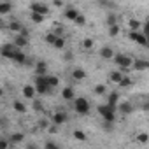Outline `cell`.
I'll use <instances>...</instances> for the list:
<instances>
[{"label":"cell","mask_w":149,"mask_h":149,"mask_svg":"<svg viewBox=\"0 0 149 149\" xmlns=\"http://www.w3.org/2000/svg\"><path fill=\"white\" fill-rule=\"evenodd\" d=\"M72 135H74V139H77V140H81V142L86 140V135H84V132H81V130H76Z\"/></svg>","instance_id":"obj_25"},{"label":"cell","mask_w":149,"mask_h":149,"mask_svg":"<svg viewBox=\"0 0 149 149\" xmlns=\"http://www.w3.org/2000/svg\"><path fill=\"white\" fill-rule=\"evenodd\" d=\"M46 70H47V67H46L44 61H39L35 65V74H37V76H46Z\"/></svg>","instance_id":"obj_19"},{"label":"cell","mask_w":149,"mask_h":149,"mask_svg":"<svg viewBox=\"0 0 149 149\" xmlns=\"http://www.w3.org/2000/svg\"><path fill=\"white\" fill-rule=\"evenodd\" d=\"M0 149H7V140H0Z\"/></svg>","instance_id":"obj_41"},{"label":"cell","mask_w":149,"mask_h":149,"mask_svg":"<svg viewBox=\"0 0 149 149\" xmlns=\"http://www.w3.org/2000/svg\"><path fill=\"white\" fill-rule=\"evenodd\" d=\"M107 25H109V26H111V25H116V16L109 14V18H107Z\"/></svg>","instance_id":"obj_36"},{"label":"cell","mask_w":149,"mask_h":149,"mask_svg":"<svg viewBox=\"0 0 149 149\" xmlns=\"http://www.w3.org/2000/svg\"><path fill=\"white\" fill-rule=\"evenodd\" d=\"M74 23H76V25H77V26H84V23H86V18H84V16H81V14H79V16H77V18H76V21H74Z\"/></svg>","instance_id":"obj_31"},{"label":"cell","mask_w":149,"mask_h":149,"mask_svg":"<svg viewBox=\"0 0 149 149\" xmlns=\"http://www.w3.org/2000/svg\"><path fill=\"white\" fill-rule=\"evenodd\" d=\"M13 107H14V111H16V112H19V114H23V112H26V105H25L23 102H19V100H14V104H13Z\"/></svg>","instance_id":"obj_20"},{"label":"cell","mask_w":149,"mask_h":149,"mask_svg":"<svg viewBox=\"0 0 149 149\" xmlns=\"http://www.w3.org/2000/svg\"><path fill=\"white\" fill-rule=\"evenodd\" d=\"M14 44H16L18 47H21V49H23V47H26V46H28V37H25V35H21V33H19V35H16V37H14Z\"/></svg>","instance_id":"obj_12"},{"label":"cell","mask_w":149,"mask_h":149,"mask_svg":"<svg viewBox=\"0 0 149 149\" xmlns=\"http://www.w3.org/2000/svg\"><path fill=\"white\" fill-rule=\"evenodd\" d=\"M147 47H149V35H147Z\"/></svg>","instance_id":"obj_49"},{"label":"cell","mask_w":149,"mask_h":149,"mask_svg":"<svg viewBox=\"0 0 149 149\" xmlns=\"http://www.w3.org/2000/svg\"><path fill=\"white\" fill-rule=\"evenodd\" d=\"M100 56H102L104 60H112V58H114V51H112V47L104 46V47L100 49Z\"/></svg>","instance_id":"obj_10"},{"label":"cell","mask_w":149,"mask_h":149,"mask_svg":"<svg viewBox=\"0 0 149 149\" xmlns=\"http://www.w3.org/2000/svg\"><path fill=\"white\" fill-rule=\"evenodd\" d=\"M53 4H54L56 7H61V6H63V2H61V0H54V2H53Z\"/></svg>","instance_id":"obj_44"},{"label":"cell","mask_w":149,"mask_h":149,"mask_svg":"<svg viewBox=\"0 0 149 149\" xmlns=\"http://www.w3.org/2000/svg\"><path fill=\"white\" fill-rule=\"evenodd\" d=\"M11 140H13V144H18V142H21V140H23V133H14V135L11 137Z\"/></svg>","instance_id":"obj_32"},{"label":"cell","mask_w":149,"mask_h":149,"mask_svg":"<svg viewBox=\"0 0 149 149\" xmlns=\"http://www.w3.org/2000/svg\"><path fill=\"white\" fill-rule=\"evenodd\" d=\"M26 60H28V58H26V54H25L21 49H18V51H16V54H14V58H13V61H14V63H18V65H25V63H26Z\"/></svg>","instance_id":"obj_7"},{"label":"cell","mask_w":149,"mask_h":149,"mask_svg":"<svg viewBox=\"0 0 149 149\" xmlns=\"http://www.w3.org/2000/svg\"><path fill=\"white\" fill-rule=\"evenodd\" d=\"M33 109H35V111H42V104H40L39 100H35V102H33Z\"/></svg>","instance_id":"obj_38"},{"label":"cell","mask_w":149,"mask_h":149,"mask_svg":"<svg viewBox=\"0 0 149 149\" xmlns=\"http://www.w3.org/2000/svg\"><path fill=\"white\" fill-rule=\"evenodd\" d=\"M44 147H46V149H58V144H54V142H46Z\"/></svg>","instance_id":"obj_37"},{"label":"cell","mask_w":149,"mask_h":149,"mask_svg":"<svg viewBox=\"0 0 149 149\" xmlns=\"http://www.w3.org/2000/svg\"><path fill=\"white\" fill-rule=\"evenodd\" d=\"M118 33H119L118 23H116V25H111V26H109V35H111V37H118Z\"/></svg>","instance_id":"obj_23"},{"label":"cell","mask_w":149,"mask_h":149,"mask_svg":"<svg viewBox=\"0 0 149 149\" xmlns=\"http://www.w3.org/2000/svg\"><path fill=\"white\" fill-rule=\"evenodd\" d=\"M30 11L32 13H39V14H47L49 13V7L46 6V4H39V2H33L32 6H30Z\"/></svg>","instance_id":"obj_6"},{"label":"cell","mask_w":149,"mask_h":149,"mask_svg":"<svg viewBox=\"0 0 149 149\" xmlns=\"http://www.w3.org/2000/svg\"><path fill=\"white\" fill-rule=\"evenodd\" d=\"M54 132H58V125L56 123H53V126H49V133H54Z\"/></svg>","instance_id":"obj_40"},{"label":"cell","mask_w":149,"mask_h":149,"mask_svg":"<svg viewBox=\"0 0 149 149\" xmlns=\"http://www.w3.org/2000/svg\"><path fill=\"white\" fill-rule=\"evenodd\" d=\"M18 49H21V47H18L14 42H13V44H4V46H2V56H4V58H9V60H13Z\"/></svg>","instance_id":"obj_5"},{"label":"cell","mask_w":149,"mask_h":149,"mask_svg":"<svg viewBox=\"0 0 149 149\" xmlns=\"http://www.w3.org/2000/svg\"><path fill=\"white\" fill-rule=\"evenodd\" d=\"M144 33L149 35V23H144Z\"/></svg>","instance_id":"obj_42"},{"label":"cell","mask_w":149,"mask_h":149,"mask_svg":"<svg viewBox=\"0 0 149 149\" xmlns=\"http://www.w3.org/2000/svg\"><path fill=\"white\" fill-rule=\"evenodd\" d=\"M19 33H21V35H25V37H28V30H26V28H25V26H23V28H21V32H19Z\"/></svg>","instance_id":"obj_43"},{"label":"cell","mask_w":149,"mask_h":149,"mask_svg":"<svg viewBox=\"0 0 149 149\" xmlns=\"http://www.w3.org/2000/svg\"><path fill=\"white\" fill-rule=\"evenodd\" d=\"M130 84H132V79H130V77H126V76H125V77L121 79V83H119V86H121V88H125V86H130Z\"/></svg>","instance_id":"obj_33"},{"label":"cell","mask_w":149,"mask_h":149,"mask_svg":"<svg viewBox=\"0 0 149 149\" xmlns=\"http://www.w3.org/2000/svg\"><path fill=\"white\" fill-rule=\"evenodd\" d=\"M65 121H67V114H65V112H54V116H53V123L61 125V123H65Z\"/></svg>","instance_id":"obj_16"},{"label":"cell","mask_w":149,"mask_h":149,"mask_svg":"<svg viewBox=\"0 0 149 149\" xmlns=\"http://www.w3.org/2000/svg\"><path fill=\"white\" fill-rule=\"evenodd\" d=\"M65 60H67V61L72 60V53H65Z\"/></svg>","instance_id":"obj_45"},{"label":"cell","mask_w":149,"mask_h":149,"mask_svg":"<svg viewBox=\"0 0 149 149\" xmlns=\"http://www.w3.org/2000/svg\"><path fill=\"white\" fill-rule=\"evenodd\" d=\"M98 112L102 114V118H104L105 121H114V119H116V116H114V109H112L109 104H105V105H98Z\"/></svg>","instance_id":"obj_4"},{"label":"cell","mask_w":149,"mask_h":149,"mask_svg":"<svg viewBox=\"0 0 149 149\" xmlns=\"http://www.w3.org/2000/svg\"><path fill=\"white\" fill-rule=\"evenodd\" d=\"M72 79H76V81L86 79V72H84L83 68H74V70H72Z\"/></svg>","instance_id":"obj_13"},{"label":"cell","mask_w":149,"mask_h":149,"mask_svg":"<svg viewBox=\"0 0 149 149\" xmlns=\"http://www.w3.org/2000/svg\"><path fill=\"white\" fill-rule=\"evenodd\" d=\"M39 125H40V128H46V126H47V123H46V121H44V119H42V121H40V123H39Z\"/></svg>","instance_id":"obj_46"},{"label":"cell","mask_w":149,"mask_h":149,"mask_svg":"<svg viewBox=\"0 0 149 149\" xmlns=\"http://www.w3.org/2000/svg\"><path fill=\"white\" fill-rule=\"evenodd\" d=\"M146 23H149V16H147V18H146Z\"/></svg>","instance_id":"obj_48"},{"label":"cell","mask_w":149,"mask_h":149,"mask_svg":"<svg viewBox=\"0 0 149 149\" xmlns=\"http://www.w3.org/2000/svg\"><path fill=\"white\" fill-rule=\"evenodd\" d=\"M118 97H119V95H118L116 91H112V93L109 95V102H107V104H109V105H111L114 111L118 109Z\"/></svg>","instance_id":"obj_18"},{"label":"cell","mask_w":149,"mask_h":149,"mask_svg":"<svg viewBox=\"0 0 149 149\" xmlns=\"http://www.w3.org/2000/svg\"><path fill=\"white\" fill-rule=\"evenodd\" d=\"M128 37H130L133 42L140 44V46H147V35H146L144 32H140V30H132V32L128 33Z\"/></svg>","instance_id":"obj_3"},{"label":"cell","mask_w":149,"mask_h":149,"mask_svg":"<svg viewBox=\"0 0 149 149\" xmlns=\"http://www.w3.org/2000/svg\"><path fill=\"white\" fill-rule=\"evenodd\" d=\"M123 77H125V74H123L121 70H112V72L109 74V79H111L112 83H116V84H119Z\"/></svg>","instance_id":"obj_9"},{"label":"cell","mask_w":149,"mask_h":149,"mask_svg":"<svg viewBox=\"0 0 149 149\" xmlns=\"http://www.w3.org/2000/svg\"><path fill=\"white\" fill-rule=\"evenodd\" d=\"M118 109H119L123 114H130V112L133 111V107H132V104H130V102H121V104L118 105Z\"/></svg>","instance_id":"obj_15"},{"label":"cell","mask_w":149,"mask_h":149,"mask_svg":"<svg viewBox=\"0 0 149 149\" xmlns=\"http://www.w3.org/2000/svg\"><path fill=\"white\" fill-rule=\"evenodd\" d=\"M77 16H79V11H77L76 7H67V11H65V18H67V19L76 21Z\"/></svg>","instance_id":"obj_11"},{"label":"cell","mask_w":149,"mask_h":149,"mask_svg":"<svg viewBox=\"0 0 149 149\" xmlns=\"http://www.w3.org/2000/svg\"><path fill=\"white\" fill-rule=\"evenodd\" d=\"M9 28H11L13 32H18V33H19V32H21V28H23V25H21L18 19H13V21L9 23Z\"/></svg>","instance_id":"obj_21"},{"label":"cell","mask_w":149,"mask_h":149,"mask_svg":"<svg viewBox=\"0 0 149 149\" xmlns=\"http://www.w3.org/2000/svg\"><path fill=\"white\" fill-rule=\"evenodd\" d=\"M128 26H130L132 30H140V21H139V19H130V21H128Z\"/></svg>","instance_id":"obj_27"},{"label":"cell","mask_w":149,"mask_h":149,"mask_svg":"<svg viewBox=\"0 0 149 149\" xmlns=\"http://www.w3.org/2000/svg\"><path fill=\"white\" fill-rule=\"evenodd\" d=\"M56 39H58L56 33H47V35H46V42H47V44H54Z\"/></svg>","instance_id":"obj_29"},{"label":"cell","mask_w":149,"mask_h":149,"mask_svg":"<svg viewBox=\"0 0 149 149\" xmlns=\"http://www.w3.org/2000/svg\"><path fill=\"white\" fill-rule=\"evenodd\" d=\"M35 93H37V88L35 86H30V84L23 86V97L25 98H35Z\"/></svg>","instance_id":"obj_8"},{"label":"cell","mask_w":149,"mask_h":149,"mask_svg":"<svg viewBox=\"0 0 149 149\" xmlns=\"http://www.w3.org/2000/svg\"><path fill=\"white\" fill-rule=\"evenodd\" d=\"M47 83H49V86L51 88H54V86H58V77H54V76H47Z\"/></svg>","instance_id":"obj_28"},{"label":"cell","mask_w":149,"mask_h":149,"mask_svg":"<svg viewBox=\"0 0 149 149\" xmlns=\"http://www.w3.org/2000/svg\"><path fill=\"white\" fill-rule=\"evenodd\" d=\"M74 109H76L77 114H88L90 112V102L84 97L76 98V100H74Z\"/></svg>","instance_id":"obj_2"},{"label":"cell","mask_w":149,"mask_h":149,"mask_svg":"<svg viewBox=\"0 0 149 149\" xmlns=\"http://www.w3.org/2000/svg\"><path fill=\"white\" fill-rule=\"evenodd\" d=\"M149 140V135L147 133H140V135H137V142H140V144H146Z\"/></svg>","instance_id":"obj_30"},{"label":"cell","mask_w":149,"mask_h":149,"mask_svg":"<svg viewBox=\"0 0 149 149\" xmlns=\"http://www.w3.org/2000/svg\"><path fill=\"white\" fill-rule=\"evenodd\" d=\"M32 21H33V23H42V21H44V14L32 13Z\"/></svg>","instance_id":"obj_26"},{"label":"cell","mask_w":149,"mask_h":149,"mask_svg":"<svg viewBox=\"0 0 149 149\" xmlns=\"http://www.w3.org/2000/svg\"><path fill=\"white\" fill-rule=\"evenodd\" d=\"M95 93H97V95H104V93H105V86H104V84H97V86H95Z\"/></svg>","instance_id":"obj_34"},{"label":"cell","mask_w":149,"mask_h":149,"mask_svg":"<svg viewBox=\"0 0 149 149\" xmlns=\"http://www.w3.org/2000/svg\"><path fill=\"white\" fill-rule=\"evenodd\" d=\"M83 46H84V49H91V47H93V40H91V39H84Z\"/></svg>","instance_id":"obj_35"},{"label":"cell","mask_w":149,"mask_h":149,"mask_svg":"<svg viewBox=\"0 0 149 149\" xmlns=\"http://www.w3.org/2000/svg\"><path fill=\"white\" fill-rule=\"evenodd\" d=\"M144 109H146V111H149V102H146V104H144Z\"/></svg>","instance_id":"obj_47"},{"label":"cell","mask_w":149,"mask_h":149,"mask_svg":"<svg viewBox=\"0 0 149 149\" xmlns=\"http://www.w3.org/2000/svg\"><path fill=\"white\" fill-rule=\"evenodd\" d=\"M53 46H54V47H56V49H63V47H65V39H63V37H60V35H58V39H56V40H54V44H53Z\"/></svg>","instance_id":"obj_24"},{"label":"cell","mask_w":149,"mask_h":149,"mask_svg":"<svg viewBox=\"0 0 149 149\" xmlns=\"http://www.w3.org/2000/svg\"><path fill=\"white\" fill-rule=\"evenodd\" d=\"M11 9H13V6L9 2H2V4H0V14H7Z\"/></svg>","instance_id":"obj_22"},{"label":"cell","mask_w":149,"mask_h":149,"mask_svg":"<svg viewBox=\"0 0 149 149\" xmlns=\"http://www.w3.org/2000/svg\"><path fill=\"white\" fill-rule=\"evenodd\" d=\"M61 97H63V100H74V90H72L70 86L63 88V91H61Z\"/></svg>","instance_id":"obj_17"},{"label":"cell","mask_w":149,"mask_h":149,"mask_svg":"<svg viewBox=\"0 0 149 149\" xmlns=\"http://www.w3.org/2000/svg\"><path fill=\"white\" fill-rule=\"evenodd\" d=\"M112 61H114V65H118V67H119V70H121L123 74H125L132 65H133V60H132L130 56H125V54H114Z\"/></svg>","instance_id":"obj_1"},{"label":"cell","mask_w":149,"mask_h":149,"mask_svg":"<svg viewBox=\"0 0 149 149\" xmlns=\"http://www.w3.org/2000/svg\"><path fill=\"white\" fill-rule=\"evenodd\" d=\"M133 68L135 70H146V68H149V61L147 60H135L133 61Z\"/></svg>","instance_id":"obj_14"},{"label":"cell","mask_w":149,"mask_h":149,"mask_svg":"<svg viewBox=\"0 0 149 149\" xmlns=\"http://www.w3.org/2000/svg\"><path fill=\"white\" fill-rule=\"evenodd\" d=\"M104 128L105 130H112V121H105L104 123Z\"/></svg>","instance_id":"obj_39"}]
</instances>
